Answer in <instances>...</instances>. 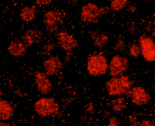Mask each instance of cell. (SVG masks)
<instances>
[{
  "label": "cell",
  "instance_id": "7",
  "mask_svg": "<svg viewBox=\"0 0 155 126\" xmlns=\"http://www.w3.org/2000/svg\"><path fill=\"white\" fill-rule=\"evenodd\" d=\"M141 53L147 62L155 61V43L150 37L141 36L139 39Z\"/></svg>",
  "mask_w": 155,
  "mask_h": 126
},
{
  "label": "cell",
  "instance_id": "9",
  "mask_svg": "<svg viewBox=\"0 0 155 126\" xmlns=\"http://www.w3.org/2000/svg\"><path fill=\"white\" fill-rule=\"evenodd\" d=\"M58 44L64 51L69 53L78 46L77 41L71 34L66 32H61L57 34Z\"/></svg>",
  "mask_w": 155,
  "mask_h": 126
},
{
  "label": "cell",
  "instance_id": "14",
  "mask_svg": "<svg viewBox=\"0 0 155 126\" xmlns=\"http://www.w3.org/2000/svg\"><path fill=\"white\" fill-rule=\"evenodd\" d=\"M0 118L2 121L9 119L14 114V109L7 101L1 100L0 102Z\"/></svg>",
  "mask_w": 155,
  "mask_h": 126
},
{
  "label": "cell",
  "instance_id": "22",
  "mask_svg": "<svg viewBox=\"0 0 155 126\" xmlns=\"http://www.w3.org/2000/svg\"><path fill=\"white\" fill-rule=\"evenodd\" d=\"M85 111L89 114H93L94 112V107L93 104L90 102L87 104L85 107Z\"/></svg>",
  "mask_w": 155,
  "mask_h": 126
},
{
  "label": "cell",
  "instance_id": "15",
  "mask_svg": "<svg viewBox=\"0 0 155 126\" xmlns=\"http://www.w3.org/2000/svg\"><path fill=\"white\" fill-rule=\"evenodd\" d=\"M36 8L35 6H25L21 11L20 16L22 21L29 22L34 20L36 17Z\"/></svg>",
  "mask_w": 155,
  "mask_h": 126
},
{
  "label": "cell",
  "instance_id": "6",
  "mask_svg": "<svg viewBox=\"0 0 155 126\" xmlns=\"http://www.w3.org/2000/svg\"><path fill=\"white\" fill-rule=\"evenodd\" d=\"M129 66L127 59L125 57L116 55L112 58L109 64L110 75L114 77L123 76Z\"/></svg>",
  "mask_w": 155,
  "mask_h": 126
},
{
  "label": "cell",
  "instance_id": "18",
  "mask_svg": "<svg viewBox=\"0 0 155 126\" xmlns=\"http://www.w3.org/2000/svg\"><path fill=\"white\" fill-rule=\"evenodd\" d=\"M130 120L132 126H155L154 123L149 119H144L139 121L134 117H131Z\"/></svg>",
  "mask_w": 155,
  "mask_h": 126
},
{
  "label": "cell",
  "instance_id": "27",
  "mask_svg": "<svg viewBox=\"0 0 155 126\" xmlns=\"http://www.w3.org/2000/svg\"><path fill=\"white\" fill-rule=\"evenodd\" d=\"M153 34L154 37H155V26L153 30Z\"/></svg>",
  "mask_w": 155,
  "mask_h": 126
},
{
  "label": "cell",
  "instance_id": "23",
  "mask_svg": "<svg viewBox=\"0 0 155 126\" xmlns=\"http://www.w3.org/2000/svg\"><path fill=\"white\" fill-rule=\"evenodd\" d=\"M107 126H119L118 121L115 117H112L110 119Z\"/></svg>",
  "mask_w": 155,
  "mask_h": 126
},
{
  "label": "cell",
  "instance_id": "2",
  "mask_svg": "<svg viewBox=\"0 0 155 126\" xmlns=\"http://www.w3.org/2000/svg\"><path fill=\"white\" fill-rule=\"evenodd\" d=\"M109 10L108 6L99 7L92 3H87L81 8V20L86 23H96L101 17L109 12Z\"/></svg>",
  "mask_w": 155,
  "mask_h": 126
},
{
  "label": "cell",
  "instance_id": "10",
  "mask_svg": "<svg viewBox=\"0 0 155 126\" xmlns=\"http://www.w3.org/2000/svg\"><path fill=\"white\" fill-rule=\"evenodd\" d=\"M45 73L48 76H52L58 73L62 67V64L58 57H50L43 63Z\"/></svg>",
  "mask_w": 155,
  "mask_h": 126
},
{
  "label": "cell",
  "instance_id": "8",
  "mask_svg": "<svg viewBox=\"0 0 155 126\" xmlns=\"http://www.w3.org/2000/svg\"><path fill=\"white\" fill-rule=\"evenodd\" d=\"M129 94L133 103L138 106L146 105L150 100L149 93L144 87L141 86L132 88Z\"/></svg>",
  "mask_w": 155,
  "mask_h": 126
},
{
  "label": "cell",
  "instance_id": "4",
  "mask_svg": "<svg viewBox=\"0 0 155 126\" xmlns=\"http://www.w3.org/2000/svg\"><path fill=\"white\" fill-rule=\"evenodd\" d=\"M108 68L106 58L100 54L92 55L88 58L87 69L91 75L97 76L106 73Z\"/></svg>",
  "mask_w": 155,
  "mask_h": 126
},
{
  "label": "cell",
  "instance_id": "26",
  "mask_svg": "<svg viewBox=\"0 0 155 126\" xmlns=\"http://www.w3.org/2000/svg\"><path fill=\"white\" fill-rule=\"evenodd\" d=\"M0 126H11V125L9 123H6L4 121H2L0 122Z\"/></svg>",
  "mask_w": 155,
  "mask_h": 126
},
{
  "label": "cell",
  "instance_id": "11",
  "mask_svg": "<svg viewBox=\"0 0 155 126\" xmlns=\"http://www.w3.org/2000/svg\"><path fill=\"white\" fill-rule=\"evenodd\" d=\"M45 73L37 72L35 75V82L41 93L46 94L51 90L52 85L48 76Z\"/></svg>",
  "mask_w": 155,
  "mask_h": 126
},
{
  "label": "cell",
  "instance_id": "5",
  "mask_svg": "<svg viewBox=\"0 0 155 126\" xmlns=\"http://www.w3.org/2000/svg\"><path fill=\"white\" fill-rule=\"evenodd\" d=\"M43 23L47 31L51 33L57 31L58 25L63 22L62 14L55 10H49L44 14Z\"/></svg>",
  "mask_w": 155,
  "mask_h": 126
},
{
  "label": "cell",
  "instance_id": "24",
  "mask_svg": "<svg viewBox=\"0 0 155 126\" xmlns=\"http://www.w3.org/2000/svg\"><path fill=\"white\" fill-rule=\"evenodd\" d=\"M51 1L49 0H36V2L40 5H49L51 2Z\"/></svg>",
  "mask_w": 155,
  "mask_h": 126
},
{
  "label": "cell",
  "instance_id": "20",
  "mask_svg": "<svg viewBox=\"0 0 155 126\" xmlns=\"http://www.w3.org/2000/svg\"><path fill=\"white\" fill-rule=\"evenodd\" d=\"M129 51L130 56L134 58L138 57L141 53L140 46L134 43L131 44L130 47Z\"/></svg>",
  "mask_w": 155,
  "mask_h": 126
},
{
  "label": "cell",
  "instance_id": "3",
  "mask_svg": "<svg viewBox=\"0 0 155 126\" xmlns=\"http://www.w3.org/2000/svg\"><path fill=\"white\" fill-rule=\"evenodd\" d=\"M36 113L42 117H47L56 115L59 111L58 103L53 98L44 97L37 100L34 104Z\"/></svg>",
  "mask_w": 155,
  "mask_h": 126
},
{
  "label": "cell",
  "instance_id": "16",
  "mask_svg": "<svg viewBox=\"0 0 155 126\" xmlns=\"http://www.w3.org/2000/svg\"><path fill=\"white\" fill-rule=\"evenodd\" d=\"M91 37L95 46L100 48L105 46L108 42V37L103 34L94 32L91 34Z\"/></svg>",
  "mask_w": 155,
  "mask_h": 126
},
{
  "label": "cell",
  "instance_id": "25",
  "mask_svg": "<svg viewBox=\"0 0 155 126\" xmlns=\"http://www.w3.org/2000/svg\"><path fill=\"white\" fill-rule=\"evenodd\" d=\"M54 46L53 44L48 43L45 46V49L47 51H49L50 50L53 49L54 47Z\"/></svg>",
  "mask_w": 155,
  "mask_h": 126
},
{
  "label": "cell",
  "instance_id": "17",
  "mask_svg": "<svg viewBox=\"0 0 155 126\" xmlns=\"http://www.w3.org/2000/svg\"><path fill=\"white\" fill-rule=\"evenodd\" d=\"M110 105L112 109L116 111H120L126 106L125 99L123 97L112 100L110 102Z\"/></svg>",
  "mask_w": 155,
  "mask_h": 126
},
{
  "label": "cell",
  "instance_id": "19",
  "mask_svg": "<svg viewBox=\"0 0 155 126\" xmlns=\"http://www.w3.org/2000/svg\"><path fill=\"white\" fill-rule=\"evenodd\" d=\"M127 1L125 0H113L110 3V7L113 10L118 11L124 8L127 5Z\"/></svg>",
  "mask_w": 155,
  "mask_h": 126
},
{
  "label": "cell",
  "instance_id": "21",
  "mask_svg": "<svg viewBox=\"0 0 155 126\" xmlns=\"http://www.w3.org/2000/svg\"><path fill=\"white\" fill-rule=\"evenodd\" d=\"M125 47V44L123 40L120 38L117 40V41L115 45L116 49L118 50H123Z\"/></svg>",
  "mask_w": 155,
  "mask_h": 126
},
{
  "label": "cell",
  "instance_id": "13",
  "mask_svg": "<svg viewBox=\"0 0 155 126\" xmlns=\"http://www.w3.org/2000/svg\"><path fill=\"white\" fill-rule=\"evenodd\" d=\"M10 54L15 57L24 56L26 51V47L23 43L19 42L12 41L7 48Z\"/></svg>",
  "mask_w": 155,
  "mask_h": 126
},
{
  "label": "cell",
  "instance_id": "12",
  "mask_svg": "<svg viewBox=\"0 0 155 126\" xmlns=\"http://www.w3.org/2000/svg\"><path fill=\"white\" fill-rule=\"evenodd\" d=\"M41 31L34 29L27 30L22 36L23 44L27 47H29L39 42L42 37Z\"/></svg>",
  "mask_w": 155,
  "mask_h": 126
},
{
  "label": "cell",
  "instance_id": "1",
  "mask_svg": "<svg viewBox=\"0 0 155 126\" xmlns=\"http://www.w3.org/2000/svg\"><path fill=\"white\" fill-rule=\"evenodd\" d=\"M133 85L128 77L123 75L110 79L106 82L105 87L109 95H122L129 94Z\"/></svg>",
  "mask_w": 155,
  "mask_h": 126
}]
</instances>
